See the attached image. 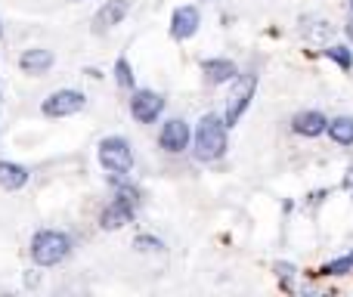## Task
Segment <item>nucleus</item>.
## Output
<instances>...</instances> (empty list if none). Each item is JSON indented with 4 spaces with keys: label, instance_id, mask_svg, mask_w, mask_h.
<instances>
[{
    "label": "nucleus",
    "instance_id": "obj_18",
    "mask_svg": "<svg viewBox=\"0 0 353 297\" xmlns=\"http://www.w3.org/2000/svg\"><path fill=\"white\" fill-rule=\"evenodd\" d=\"M137 248H140V251H159L161 248V242H159V238H152V236H137Z\"/></svg>",
    "mask_w": 353,
    "mask_h": 297
},
{
    "label": "nucleus",
    "instance_id": "obj_14",
    "mask_svg": "<svg viewBox=\"0 0 353 297\" xmlns=\"http://www.w3.org/2000/svg\"><path fill=\"white\" fill-rule=\"evenodd\" d=\"M325 130H329L332 143H338V146H353V118L350 115H341V118H335V121H329Z\"/></svg>",
    "mask_w": 353,
    "mask_h": 297
},
{
    "label": "nucleus",
    "instance_id": "obj_20",
    "mask_svg": "<svg viewBox=\"0 0 353 297\" xmlns=\"http://www.w3.org/2000/svg\"><path fill=\"white\" fill-rule=\"evenodd\" d=\"M344 189H347V192L353 195V167L347 170V174H344Z\"/></svg>",
    "mask_w": 353,
    "mask_h": 297
},
{
    "label": "nucleus",
    "instance_id": "obj_15",
    "mask_svg": "<svg viewBox=\"0 0 353 297\" xmlns=\"http://www.w3.org/2000/svg\"><path fill=\"white\" fill-rule=\"evenodd\" d=\"M115 84L121 87V90H130V87H134V68H130L128 56H118L115 59Z\"/></svg>",
    "mask_w": 353,
    "mask_h": 297
},
{
    "label": "nucleus",
    "instance_id": "obj_24",
    "mask_svg": "<svg viewBox=\"0 0 353 297\" xmlns=\"http://www.w3.org/2000/svg\"><path fill=\"white\" fill-rule=\"evenodd\" d=\"M350 10H353V0H350Z\"/></svg>",
    "mask_w": 353,
    "mask_h": 297
},
{
    "label": "nucleus",
    "instance_id": "obj_10",
    "mask_svg": "<svg viewBox=\"0 0 353 297\" xmlns=\"http://www.w3.org/2000/svg\"><path fill=\"white\" fill-rule=\"evenodd\" d=\"M53 62H56V56L50 53L47 47H31L19 56V68H22L25 74H47L50 68H53Z\"/></svg>",
    "mask_w": 353,
    "mask_h": 297
},
{
    "label": "nucleus",
    "instance_id": "obj_19",
    "mask_svg": "<svg viewBox=\"0 0 353 297\" xmlns=\"http://www.w3.org/2000/svg\"><path fill=\"white\" fill-rule=\"evenodd\" d=\"M276 276H279V279H282V285L288 288V279H292V276H294V267H292V263H276Z\"/></svg>",
    "mask_w": 353,
    "mask_h": 297
},
{
    "label": "nucleus",
    "instance_id": "obj_3",
    "mask_svg": "<svg viewBox=\"0 0 353 297\" xmlns=\"http://www.w3.org/2000/svg\"><path fill=\"white\" fill-rule=\"evenodd\" d=\"M99 164L109 170L112 176H128L134 167V152L124 136H105L99 143Z\"/></svg>",
    "mask_w": 353,
    "mask_h": 297
},
{
    "label": "nucleus",
    "instance_id": "obj_21",
    "mask_svg": "<svg viewBox=\"0 0 353 297\" xmlns=\"http://www.w3.org/2000/svg\"><path fill=\"white\" fill-rule=\"evenodd\" d=\"M344 31H347V37H350V41H353V16L347 19V28H344Z\"/></svg>",
    "mask_w": 353,
    "mask_h": 297
},
{
    "label": "nucleus",
    "instance_id": "obj_22",
    "mask_svg": "<svg viewBox=\"0 0 353 297\" xmlns=\"http://www.w3.org/2000/svg\"><path fill=\"white\" fill-rule=\"evenodd\" d=\"M0 37H3V28H0Z\"/></svg>",
    "mask_w": 353,
    "mask_h": 297
},
{
    "label": "nucleus",
    "instance_id": "obj_13",
    "mask_svg": "<svg viewBox=\"0 0 353 297\" xmlns=\"http://www.w3.org/2000/svg\"><path fill=\"white\" fill-rule=\"evenodd\" d=\"M25 183H28V167H22L16 161H0V189L19 192Z\"/></svg>",
    "mask_w": 353,
    "mask_h": 297
},
{
    "label": "nucleus",
    "instance_id": "obj_11",
    "mask_svg": "<svg viewBox=\"0 0 353 297\" xmlns=\"http://www.w3.org/2000/svg\"><path fill=\"white\" fill-rule=\"evenodd\" d=\"M325 124H329V118H325L323 112H316V109L298 112V115L292 118V130L298 136H319V134H325Z\"/></svg>",
    "mask_w": 353,
    "mask_h": 297
},
{
    "label": "nucleus",
    "instance_id": "obj_2",
    "mask_svg": "<svg viewBox=\"0 0 353 297\" xmlns=\"http://www.w3.org/2000/svg\"><path fill=\"white\" fill-rule=\"evenodd\" d=\"M72 254V238L62 229H41L31 238V260L37 267H56Z\"/></svg>",
    "mask_w": 353,
    "mask_h": 297
},
{
    "label": "nucleus",
    "instance_id": "obj_8",
    "mask_svg": "<svg viewBox=\"0 0 353 297\" xmlns=\"http://www.w3.org/2000/svg\"><path fill=\"white\" fill-rule=\"evenodd\" d=\"M128 12H130V0H105L97 10V16H93V31L103 34V31L115 28V25H121L128 19Z\"/></svg>",
    "mask_w": 353,
    "mask_h": 297
},
{
    "label": "nucleus",
    "instance_id": "obj_12",
    "mask_svg": "<svg viewBox=\"0 0 353 297\" xmlns=\"http://www.w3.org/2000/svg\"><path fill=\"white\" fill-rule=\"evenodd\" d=\"M201 74L208 84H230L239 74V65L232 59H205L201 62Z\"/></svg>",
    "mask_w": 353,
    "mask_h": 297
},
{
    "label": "nucleus",
    "instance_id": "obj_16",
    "mask_svg": "<svg viewBox=\"0 0 353 297\" xmlns=\"http://www.w3.org/2000/svg\"><path fill=\"white\" fill-rule=\"evenodd\" d=\"M350 273H353V251L338 257V260H329L323 267V276H350Z\"/></svg>",
    "mask_w": 353,
    "mask_h": 297
},
{
    "label": "nucleus",
    "instance_id": "obj_1",
    "mask_svg": "<svg viewBox=\"0 0 353 297\" xmlns=\"http://www.w3.org/2000/svg\"><path fill=\"white\" fill-rule=\"evenodd\" d=\"M195 158L199 161H217L226 155V121L220 115H201L199 127L192 134Z\"/></svg>",
    "mask_w": 353,
    "mask_h": 297
},
{
    "label": "nucleus",
    "instance_id": "obj_23",
    "mask_svg": "<svg viewBox=\"0 0 353 297\" xmlns=\"http://www.w3.org/2000/svg\"><path fill=\"white\" fill-rule=\"evenodd\" d=\"M72 3H81V0H72Z\"/></svg>",
    "mask_w": 353,
    "mask_h": 297
},
{
    "label": "nucleus",
    "instance_id": "obj_7",
    "mask_svg": "<svg viewBox=\"0 0 353 297\" xmlns=\"http://www.w3.org/2000/svg\"><path fill=\"white\" fill-rule=\"evenodd\" d=\"M189 140H192V130H189V124L183 121V118H171V121H165V127H161V134H159L161 149L171 152V155L186 149Z\"/></svg>",
    "mask_w": 353,
    "mask_h": 297
},
{
    "label": "nucleus",
    "instance_id": "obj_9",
    "mask_svg": "<svg viewBox=\"0 0 353 297\" xmlns=\"http://www.w3.org/2000/svg\"><path fill=\"white\" fill-rule=\"evenodd\" d=\"M199 25H201V16L195 6H176L171 16V37L174 41H189L199 31Z\"/></svg>",
    "mask_w": 353,
    "mask_h": 297
},
{
    "label": "nucleus",
    "instance_id": "obj_4",
    "mask_svg": "<svg viewBox=\"0 0 353 297\" xmlns=\"http://www.w3.org/2000/svg\"><path fill=\"white\" fill-rule=\"evenodd\" d=\"M236 84H232L230 90V99H226V127H232V124H239V118L245 115V109L251 105V99H254V90H257V74L248 72V74H236Z\"/></svg>",
    "mask_w": 353,
    "mask_h": 297
},
{
    "label": "nucleus",
    "instance_id": "obj_5",
    "mask_svg": "<svg viewBox=\"0 0 353 297\" xmlns=\"http://www.w3.org/2000/svg\"><path fill=\"white\" fill-rule=\"evenodd\" d=\"M84 105H87V96H84V93H81V90H72V87H65V90L50 93V96L41 103V112H43L47 118H68V115H78Z\"/></svg>",
    "mask_w": 353,
    "mask_h": 297
},
{
    "label": "nucleus",
    "instance_id": "obj_6",
    "mask_svg": "<svg viewBox=\"0 0 353 297\" xmlns=\"http://www.w3.org/2000/svg\"><path fill=\"white\" fill-rule=\"evenodd\" d=\"M165 112V99L155 90H134L130 96V115L140 124H155V118Z\"/></svg>",
    "mask_w": 353,
    "mask_h": 297
},
{
    "label": "nucleus",
    "instance_id": "obj_17",
    "mask_svg": "<svg viewBox=\"0 0 353 297\" xmlns=\"http://www.w3.org/2000/svg\"><path fill=\"white\" fill-rule=\"evenodd\" d=\"M325 56H329L335 65H341V72H350L353 68V50H347V47H325Z\"/></svg>",
    "mask_w": 353,
    "mask_h": 297
}]
</instances>
